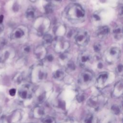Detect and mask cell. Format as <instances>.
Listing matches in <instances>:
<instances>
[{
  "instance_id": "obj_7",
  "label": "cell",
  "mask_w": 123,
  "mask_h": 123,
  "mask_svg": "<svg viewBox=\"0 0 123 123\" xmlns=\"http://www.w3.org/2000/svg\"><path fill=\"white\" fill-rule=\"evenodd\" d=\"M47 77V73L42 67H37L32 73V78L34 82H39L44 80Z\"/></svg>"
},
{
  "instance_id": "obj_12",
  "label": "cell",
  "mask_w": 123,
  "mask_h": 123,
  "mask_svg": "<svg viewBox=\"0 0 123 123\" xmlns=\"http://www.w3.org/2000/svg\"><path fill=\"white\" fill-rule=\"evenodd\" d=\"M46 52V49L43 46H38L36 48L34 53L38 59L42 60L45 58L47 53Z\"/></svg>"
},
{
  "instance_id": "obj_18",
  "label": "cell",
  "mask_w": 123,
  "mask_h": 123,
  "mask_svg": "<svg viewBox=\"0 0 123 123\" xmlns=\"http://www.w3.org/2000/svg\"><path fill=\"white\" fill-rule=\"evenodd\" d=\"M24 35V32L20 28H17L13 32L12 36L14 38H20Z\"/></svg>"
},
{
  "instance_id": "obj_34",
  "label": "cell",
  "mask_w": 123,
  "mask_h": 123,
  "mask_svg": "<svg viewBox=\"0 0 123 123\" xmlns=\"http://www.w3.org/2000/svg\"><path fill=\"white\" fill-rule=\"evenodd\" d=\"M3 20V15H0V24L2 23Z\"/></svg>"
},
{
  "instance_id": "obj_33",
  "label": "cell",
  "mask_w": 123,
  "mask_h": 123,
  "mask_svg": "<svg viewBox=\"0 0 123 123\" xmlns=\"http://www.w3.org/2000/svg\"><path fill=\"white\" fill-rule=\"evenodd\" d=\"M49 0L51 2H57V3H60L62 1V0Z\"/></svg>"
},
{
  "instance_id": "obj_8",
  "label": "cell",
  "mask_w": 123,
  "mask_h": 123,
  "mask_svg": "<svg viewBox=\"0 0 123 123\" xmlns=\"http://www.w3.org/2000/svg\"><path fill=\"white\" fill-rule=\"evenodd\" d=\"M69 47V43L62 38L57 39L54 43V48L57 52H64Z\"/></svg>"
},
{
  "instance_id": "obj_29",
  "label": "cell",
  "mask_w": 123,
  "mask_h": 123,
  "mask_svg": "<svg viewBox=\"0 0 123 123\" xmlns=\"http://www.w3.org/2000/svg\"><path fill=\"white\" fill-rule=\"evenodd\" d=\"M16 90L14 88H12L10 90H9V95L12 96V97H13L14 96L15 94H16Z\"/></svg>"
},
{
  "instance_id": "obj_22",
  "label": "cell",
  "mask_w": 123,
  "mask_h": 123,
  "mask_svg": "<svg viewBox=\"0 0 123 123\" xmlns=\"http://www.w3.org/2000/svg\"><path fill=\"white\" fill-rule=\"evenodd\" d=\"M67 69L69 71H73L75 69V65L72 61H69L66 64Z\"/></svg>"
},
{
  "instance_id": "obj_2",
  "label": "cell",
  "mask_w": 123,
  "mask_h": 123,
  "mask_svg": "<svg viewBox=\"0 0 123 123\" xmlns=\"http://www.w3.org/2000/svg\"><path fill=\"white\" fill-rule=\"evenodd\" d=\"M120 49L117 47H111L105 53V58L106 62L109 63H113L119 58Z\"/></svg>"
},
{
  "instance_id": "obj_20",
  "label": "cell",
  "mask_w": 123,
  "mask_h": 123,
  "mask_svg": "<svg viewBox=\"0 0 123 123\" xmlns=\"http://www.w3.org/2000/svg\"><path fill=\"white\" fill-rule=\"evenodd\" d=\"M26 16L28 20H31L34 19L35 17V12L33 9H29L26 12Z\"/></svg>"
},
{
  "instance_id": "obj_14",
  "label": "cell",
  "mask_w": 123,
  "mask_h": 123,
  "mask_svg": "<svg viewBox=\"0 0 123 123\" xmlns=\"http://www.w3.org/2000/svg\"><path fill=\"white\" fill-rule=\"evenodd\" d=\"M110 32L109 28L107 26H102L99 28L97 32V35L99 38L103 39L106 38Z\"/></svg>"
},
{
  "instance_id": "obj_15",
  "label": "cell",
  "mask_w": 123,
  "mask_h": 123,
  "mask_svg": "<svg viewBox=\"0 0 123 123\" xmlns=\"http://www.w3.org/2000/svg\"><path fill=\"white\" fill-rule=\"evenodd\" d=\"M108 74L107 73H102L98 76L96 81L98 86H101L104 85L108 79Z\"/></svg>"
},
{
  "instance_id": "obj_23",
  "label": "cell",
  "mask_w": 123,
  "mask_h": 123,
  "mask_svg": "<svg viewBox=\"0 0 123 123\" xmlns=\"http://www.w3.org/2000/svg\"><path fill=\"white\" fill-rule=\"evenodd\" d=\"M45 11L46 13H50L53 11V7L51 4H48L45 7Z\"/></svg>"
},
{
  "instance_id": "obj_30",
  "label": "cell",
  "mask_w": 123,
  "mask_h": 123,
  "mask_svg": "<svg viewBox=\"0 0 123 123\" xmlns=\"http://www.w3.org/2000/svg\"><path fill=\"white\" fill-rule=\"evenodd\" d=\"M30 51V48L28 46H25L23 48V51L25 53H28Z\"/></svg>"
},
{
  "instance_id": "obj_19",
  "label": "cell",
  "mask_w": 123,
  "mask_h": 123,
  "mask_svg": "<svg viewBox=\"0 0 123 123\" xmlns=\"http://www.w3.org/2000/svg\"><path fill=\"white\" fill-rule=\"evenodd\" d=\"M52 41V37L49 34H46L44 36L43 42L45 45L48 46Z\"/></svg>"
},
{
  "instance_id": "obj_10",
  "label": "cell",
  "mask_w": 123,
  "mask_h": 123,
  "mask_svg": "<svg viewBox=\"0 0 123 123\" xmlns=\"http://www.w3.org/2000/svg\"><path fill=\"white\" fill-rule=\"evenodd\" d=\"M103 102V99L100 96H96L92 97L88 101V105L90 107L95 109L98 108Z\"/></svg>"
},
{
  "instance_id": "obj_9",
  "label": "cell",
  "mask_w": 123,
  "mask_h": 123,
  "mask_svg": "<svg viewBox=\"0 0 123 123\" xmlns=\"http://www.w3.org/2000/svg\"><path fill=\"white\" fill-rule=\"evenodd\" d=\"M91 56L90 53L87 51L81 52L79 55L78 61L80 66L86 67L91 61Z\"/></svg>"
},
{
  "instance_id": "obj_36",
  "label": "cell",
  "mask_w": 123,
  "mask_h": 123,
  "mask_svg": "<svg viewBox=\"0 0 123 123\" xmlns=\"http://www.w3.org/2000/svg\"><path fill=\"white\" fill-rule=\"evenodd\" d=\"M72 123L71 122L69 121H65V122H63L62 123Z\"/></svg>"
},
{
  "instance_id": "obj_5",
  "label": "cell",
  "mask_w": 123,
  "mask_h": 123,
  "mask_svg": "<svg viewBox=\"0 0 123 123\" xmlns=\"http://www.w3.org/2000/svg\"><path fill=\"white\" fill-rule=\"evenodd\" d=\"M22 111L20 110H16L7 115L3 120V123H17L22 119Z\"/></svg>"
},
{
  "instance_id": "obj_35",
  "label": "cell",
  "mask_w": 123,
  "mask_h": 123,
  "mask_svg": "<svg viewBox=\"0 0 123 123\" xmlns=\"http://www.w3.org/2000/svg\"><path fill=\"white\" fill-rule=\"evenodd\" d=\"M3 30V26L2 25L0 24V32L2 31Z\"/></svg>"
},
{
  "instance_id": "obj_37",
  "label": "cell",
  "mask_w": 123,
  "mask_h": 123,
  "mask_svg": "<svg viewBox=\"0 0 123 123\" xmlns=\"http://www.w3.org/2000/svg\"><path fill=\"white\" fill-rule=\"evenodd\" d=\"M71 0V1H74V0Z\"/></svg>"
},
{
  "instance_id": "obj_17",
  "label": "cell",
  "mask_w": 123,
  "mask_h": 123,
  "mask_svg": "<svg viewBox=\"0 0 123 123\" xmlns=\"http://www.w3.org/2000/svg\"><path fill=\"white\" fill-rule=\"evenodd\" d=\"M53 77L55 79L58 80H62L64 77V73L62 70H58L54 73Z\"/></svg>"
},
{
  "instance_id": "obj_27",
  "label": "cell",
  "mask_w": 123,
  "mask_h": 123,
  "mask_svg": "<svg viewBox=\"0 0 123 123\" xmlns=\"http://www.w3.org/2000/svg\"><path fill=\"white\" fill-rule=\"evenodd\" d=\"M111 110H112V112L115 114H119L120 113V108L117 106H112V108H111Z\"/></svg>"
},
{
  "instance_id": "obj_16",
  "label": "cell",
  "mask_w": 123,
  "mask_h": 123,
  "mask_svg": "<svg viewBox=\"0 0 123 123\" xmlns=\"http://www.w3.org/2000/svg\"><path fill=\"white\" fill-rule=\"evenodd\" d=\"M113 36L115 39L120 40L123 37V29L121 26H118L116 27L113 31Z\"/></svg>"
},
{
  "instance_id": "obj_32",
  "label": "cell",
  "mask_w": 123,
  "mask_h": 123,
  "mask_svg": "<svg viewBox=\"0 0 123 123\" xmlns=\"http://www.w3.org/2000/svg\"><path fill=\"white\" fill-rule=\"evenodd\" d=\"M47 59L49 61H52L53 58V56L51 55H49L47 57Z\"/></svg>"
},
{
  "instance_id": "obj_6",
  "label": "cell",
  "mask_w": 123,
  "mask_h": 123,
  "mask_svg": "<svg viewBox=\"0 0 123 123\" xmlns=\"http://www.w3.org/2000/svg\"><path fill=\"white\" fill-rule=\"evenodd\" d=\"M89 38L88 33L85 30L78 31L75 36V40L76 44L80 46L86 45L89 41Z\"/></svg>"
},
{
  "instance_id": "obj_25",
  "label": "cell",
  "mask_w": 123,
  "mask_h": 123,
  "mask_svg": "<svg viewBox=\"0 0 123 123\" xmlns=\"http://www.w3.org/2000/svg\"><path fill=\"white\" fill-rule=\"evenodd\" d=\"M94 122V118L93 116L92 115H88L86 117L84 122V123H93Z\"/></svg>"
},
{
  "instance_id": "obj_1",
  "label": "cell",
  "mask_w": 123,
  "mask_h": 123,
  "mask_svg": "<svg viewBox=\"0 0 123 123\" xmlns=\"http://www.w3.org/2000/svg\"><path fill=\"white\" fill-rule=\"evenodd\" d=\"M67 18L73 22H78L83 20L85 12L82 7L77 4H71L68 5L65 10Z\"/></svg>"
},
{
  "instance_id": "obj_4",
  "label": "cell",
  "mask_w": 123,
  "mask_h": 123,
  "mask_svg": "<svg viewBox=\"0 0 123 123\" xmlns=\"http://www.w3.org/2000/svg\"><path fill=\"white\" fill-rule=\"evenodd\" d=\"M33 90L31 85L25 84L22 86L18 91V95L22 100H27L31 98Z\"/></svg>"
},
{
  "instance_id": "obj_28",
  "label": "cell",
  "mask_w": 123,
  "mask_h": 123,
  "mask_svg": "<svg viewBox=\"0 0 123 123\" xmlns=\"http://www.w3.org/2000/svg\"><path fill=\"white\" fill-rule=\"evenodd\" d=\"M116 71L118 74L122 75V74H123V66L121 64H119L117 66V69H116Z\"/></svg>"
},
{
  "instance_id": "obj_24",
  "label": "cell",
  "mask_w": 123,
  "mask_h": 123,
  "mask_svg": "<svg viewBox=\"0 0 123 123\" xmlns=\"http://www.w3.org/2000/svg\"><path fill=\"white\" fill-rule=\"evenodd\" d=\"M9 54L7 51H5L4 53H3L0 56V61L1 62H3L4 61H5L9 57Z\"/></svg>"
},
{
  "instance_id": "obj_13",
  "label": "cell",
  "mask_w": 123,
  "mask_h": 123,
  "mask_svg": "<svg viewBox=\"0 0 123 123\" xmlns=\"http://www.w3.org/2000/svg\"><path fill=\"white\" fill-rule=\"evenodd\" d=\"M123 81H119L117 82L114 86L113 95L115 97H120L123 94Z\"/></svg>"
},
{
  "instance_id": "obj_3",
  "label": "cell",
  "mask_w": 123,
  "mask_h": 123,
  "mask_svg": "<svg viewBox=\"0 0 123 123\" xmlns=\"http://www.w3.org/2000/svg\"><path fill=\"white\" fill-rule=\"evenodd\" d=\"M94 78L92 73L88 70L83 71L78 77L79 84L82 86H87L91 84Z\"/></svg>"
},
{
  "instance_id": "obj_26",
  "label": "cell",
  "mask_w": 123,
  "mask_h": 123,
  "mask_svg": "<svg viewBox=\"0 0 123 123\" xmlns=\"http://www.w3.org/2000/svg\"><path fill=\"white\" fill-rule=\"evenodd\" d=\"M101 46L99 43H96L94 44V49L96 52H99L101 50Z\"/></svg>"
},
{
  "instance_id": "obj_31",
  "label": "cell",
  "mask_w": 123,
  "mask_h": 123,
  "mask_svg": "<svg viewBox=\"0 0 123 123\" xmlns=\"http://www.w3.org/2000/svg\"><path fill=\"white\" fill-rule=\"evenodd\" d=\"M93 18L95 21H99L100 20V17L97 14H94L93 15Z\"/></svg>"
},
{
  "instance_id": "obj_21",
  "label": "cell",
  "mask_w": 123,
  "mask_h": 123,
  "mask_svg": "<svg viewBox=\"0 0 123 123\" xmlns=\"http://www.w3.org/2000/svg\"><path fill=\"white\" fill-rule=\"evenodd\" d=\"M42 123H55L54 119L51 116H46L43 117L41 120Z\"/></svg>"
},
{
  "instance_id": "obj_11",
  "label": "cell",
  "mask_w": 123,
  "mask_h": 123,
  "mask_svg": "<svg viewBox=\"0 0 123 123\" xmlns=\"http://www.w3.org/2000/svg\"><path fill=\"white\" fill-rule=\"evenodd\" d=\"M45 113L44 108L40 106H37L34 107L32 111V115L35 118H43Z\"/></svg>"
}]
</instances>
